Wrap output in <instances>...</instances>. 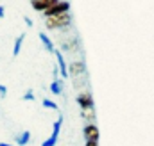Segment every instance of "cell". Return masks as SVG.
<instances>
[{
	"instance_id": "cell-14",
	"label": "cell",
	"mask_w": 154,
	"mask_h": 146,
	"mask_svg": "<svg viewBox=\"0 0 154 146\" xmlns=\"http://www.w3.org/2000/svg\"><path fill=\"white\" fill-rule=\"evenodd\" d=\"M81 118L88 121V125L95 123V109L93 110H81Z\"/></svg>"
},
{
	"instance_id": "cell-8",
	"label": "cell",
	"mask_w": 154,
	"mask_h": 146,
	"mask_svg": "<svg viewBox=\"0 0 154 146\" xmlns=\"http://www.w3.org/2000/svg\"><path fill=\"white\" fill-rule=\"evenodd\" d=\"M57 4V0H32L31 2V7L34 9V11H38V13H45V11H48L52 5H56Z\"/></svg>"
},
{
	"instance_id": "cell-7",
	"label": "cell",
	"mask_w": 154,
	"mask_h": 146,
	"mask_svg": "<svg viewBox=\"0 0 154 146\" xmlns=\"http://www.w3.org/2000/svg\"><path fill=\"white\" fill-rule=\"evenodd\" d=\"M54 55H56V61H57L56 66L59 68V75H61V78H68V66H66V61H65V57H63V52H61L59 48H56Z\"/></svg>"
},
{
	"instance_id": "cell-18",
	"label": "cell",
	"mask_w": 154,
	"mask_h": 146,
	"mask_svg": "<svg viewBox=\"0 0 154 146\" xmlns=\"http://www.w3.org/2000/svg\"><path fill=\"white\" fill-rule=\"evenodd\" d=\"M23 22H25V25H27V27H32V25H34V22H32L29 16H23Z\"/></svg>"
},
{
	"instance_id": "cell-11",
	"label": "cell",
	"mask_w": 154,
	"mask_h": 146,
	"mask_svg": "<svg viewBox=\"0 0 154 146\" xmlns=\"http://www.w3.org/2000/svg\"><path fill=\"white\" fill-rule=\"evenodd\" d=\"M23 39H25V32H22L20 36L14 39V46H13V57H18V55H20V50H22Z\"/></svg>"
},
{
	"instance_id": "cell-15",
	"label": "cell",
	"mask_w": 154,
	"mask_h": 146,
	"mask_svg": "<svg viewBox=\"0 0 154 146\" xmlns=\"http://www.w3.org/2000/svg\"><path fill=\"white\" fill-rule=\"evenodd\" d=\"M41 105L45 107V109H50V110H59V105L54 102V100H48V98H43L41 100Z\"/></svg>"
},
{
	"instance_id": "cell-2",
	"label": "cell",
	"mask_w": 154,
	"mask_h": 146,
	"mask_svg": "<svg viewBox=\"0 0 154 146\" xmlns=\"http://www.w3.org/2000/svg\"><path fill=\"white\" fill-rule=\"evenodd\" d=\"M65 13H70V2L66 0H57L56 5H52L48 11L43 13V18H52V16H59V14H65Z\"/></svg>"
},
{
	"instance_id": "cell-13",
	"label": "cell",
	"mask_w": 154,
	"mask_h": 146,
	"mask_svg": "<svg viewBox=\"0 0 154 146\" xmlns=\"http://www.w3.org/2000/svg\"><path fill=\"white\" fill-rule=\"evenodd\" d=\"M77 48H79V39H74V41H70V39H68V41H65V43H63V45H61V48H59V50H65V52H74V50H77Z\"/></svg>"
},
{
	"instance_id": "cell-4",
	"label": "cell",
	"mask_w": 154,
	"mask_h": 146,
	"mask_svg": "<svg viewBox=\"0 0 154 146\" xmlns=\"http://www.w3.org/2000/svg\"><path fill=\"white\" fill-rule=\"evenodd\" d=\"M61 125H63V116H59L56 121H54V127H52V134H50V137H47L41 146H56L57 143V139H59V132H61Z\"/></svg>"
},
{
	"instance_id": "cell-12",
	"label": "cell",
	"mask_w": 154,
	"mask_h": 146,
	"mask_svg": "<svg viewBox=\"0 0 154 146\" xmlns=\"http://www.w3.org/2000/svg\"><path fill=\"white\" fill-rule=\"evenodd\" d=\"M50 93L56 95V96L63 95V78H59V80H52V84H50Z\"/></svg>"
},
{
	"instance_id": "cell-17",
	"label": "cell",
	"mask_w": 154,
	"mask_h": 146,
	"mask_svg": "<svg viewBox=\"0 0 154 146\" xmlns=\"http://www.w3.org/2000/svg\"><path fill=\"white\" fill-rule=\"evenodd\" d=\"M5 95H7V87L0 84V98H5Z\"/></svg>"
},
{
	"instance_id": "cell-21",
	"label": "cell",
	"mask_w": 154,
	"mask_h": 146,
	"mask_svg": "<svg viewBox=\"0 0 154 146\" xmlns=\"http://www.w3.org/2000/svg\"><path fill=\"white\" fill-rule=\"evenodd\" d=\"M0 146H13V145H9V143H0Z\"/></svg>"
},
{
	"instance_id": "cell-5",
	"label": "cell",
	"mask_w": 154,
	"mask_h": 146,
	"mask_svg": "<svg viewBox=\"0 0 154 146\" xmlns=\"http://www.w3.org/2000/svg\"><path fill=\"white\" fill-rule=\"evenodd\" d=\"M77 104L81 110H93L95 109V102H93V96L90 91H82L77 95Z\"/></svg>"
},
{
	"instance_id": "cell-19",
	"label": "cell",
	"mask_w": 154,
	"mask_h": 146,
	"mask_svg": "<svg viewBox=\"0 0 154 146\" xmlns=\"http://www.w3.org/2000/svg\"><path fill=\"white\" fill-rule=\"evenodd\" d=\"M84 146H99V141H86Z\"/></svg>"
},
{
	"instance_id": "cell-16",
	"label": "cell",
	"mask_w": 154,
	"mask_h": 146,
	"mask_svg": "<svg viewBox=\"0 0 154 146\" xmlns=\"http://www.w3.org/2000/svg\"><path fill=\"white\" fill-rule=\"evenodd\" d=\"M22 100H25V102H32V100H34V91H32V89H27L25 95L22 96Z\"/></svg>"
},
{
	"instance_id": "cell-9",
	"label": "cell",
	"mask_w": 154,
	"mask_h": 146,
	"mask_svg": "<svg viewBox=\"0 0 154 146\" xmlns=\"http://www.w3.org/2000/svg\"><path fill=\"white\" fill-rule=\"evenodd\" d=\"M39 41H41V45H43V48L48 52V54H54L56 52V46H54V41L48 37L47 32H39Z\"/></svg>"
},
{
	"instance_id": "cell-10",
	"label": "cell",
	"mask_w": 154,
	"mask_h": 146,
	"mask_svg": "<svg viewBox=\"0 0 154 146\" xmlns=\"http://www.w3.org/2000/svg\"><path fill=\"white\" fill-rule=\"evenodd\" d=\"M14 143L18 146H25L31 143V132L29 130H23V132H20L16 137H14Z\"/></svg>"
},
{
	"instance_id": "cell-20",
	"label": "cell",
	"mask_w": 154,
	"mask_h": 146,
	"mask_svg": "<svg viewBox=\"0 0 154 146\" xmlns=\"http://www.w3.org/2000/svg\"><path fill=\"white\" fill-rule=\"evenodd\" d=\"M4 16H5V7L0 5V18H4Z\"/></svg>"
},
{
	"instance_id": "cell-1",
	"label": "cell",
	"mask_w": 154,
	"mask_h": 146,
	"mask_svg": "<svg viewBox=\"0 0 154 146\" xmlns=\"http://www.w3.org/2000/svg\"><path fill=\"white\" fill-rule=\"evenodd\" d=\"M74 22V16L70 13H65V14H59V16H52V18H47L45 20V27L48 31H61V29H66L70 27Z\"/></svg>"
},
{
	"instance_id": "cell-3",
	"label": "cell",
	"mask_w": 154,
	"mask_h": 146,
	"mask_svg": "<svg viewBox=\"0 0 154 146\" xmlns=\"http://www.w3.org/2000/svg\"><path fill=\"white\" fill-rule=\"evenodd\" d=\"M84 75H86V63H84V59L72 61L70 66H68V77H72L75 80L77 77H84Z\"/></svg>"
},
{
	"instance_id": "cell-6",
	"label": "cell",
	"mask_w": 154,
	"mask_h": 146,
	"mask_svg": "<svg viewBox=\"0 0 154 146\" xmlns=\"http://www.w3.org/2000/svg\"><path fill=\"white\" fill-rule=\"evenodd\" d=\"M82 136H84L86 141H99V139H100V130H99V127H97L95 123H91V125H84V128H82Z\"/></svg>"
}]
</instances>
